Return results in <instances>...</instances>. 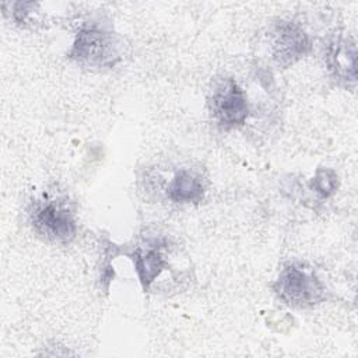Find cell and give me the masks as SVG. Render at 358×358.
I'll return each instance as SVG.
<instances>
[{
  "mask_svg": "<svg viewBox=\"0 0 358 358\" xmlns=\"http://www.w3.org/2000/svg\"><path fill=\"white\" fill-rule=\"evenodd\" d=\"M309 187L315 190L320 197L326 199L331 196L337 189V175L333 169L319 168L312 178Z\"/></svg>",
  "mask_w": 358,
  "mask_h": 358,
  "instance_id": "9",
  "label": "cell"
},
{
  "mask_svg": "<svg viewBox=\"0 0 358 358\" xmlns=\"http://www.w3.org/2000/svg\"><path fill=\"white\" fill-rule=\"evenodd\" d=\"M271 55L281 67L302 59L310 49L308 34L295 22L278 21L271 31Z\"/></svg>",
  "mask_w": 358,
  "mask_h": 358,
  "instance_id": "5",
  "label": "cell"
},
{
  "mask_svg": "<svg viewBox=\"0 0 358 358\" xmlns=\"http://www.w3.org/2000/svg\"><path fill=\"white\" fill-rule=\"evenodd\" d=\"M208 102L213 117L225 129L242 126L249 116L248 96L234 78L221 80Z\"/></svg>",
  "mask_w": 358,
  "mask_h": 358,
  "instance_id": "4",
  "label": "cell"
},
{
  "mask_svg": "<svg viewBox=\"0 0 358 358\" xmlns=\"http://www.w3.org/2000/svg\"><path fill=\"white\" fill-rule=\"evenodd\" d=\"M166 194L175 203H199L204 196V183L197 173L180 169L171 180Z\"/></svg>",
  "mask_w": 358,
  "mask_h": 358,
  "instance_id": "8",
  "label": "cell"
},
{
  "mask_svg": "<svg viewBox=\"0 0 358 358\" xmlns=\"http://www.w3.org/2000/svg\"><path fill=\"white\" fill-rule=\"evenodd\" d=\"M327 67L338 81L355 83L357 78V50L355 43L345 38H336L327 48Z\"/></svg>",
  "mask_w": 358,
  "mask_h": 358,
  "instance_id": "7",
  "label": "cell"
},
{
  "mask_svg": "<svg viewBox=\"0 0 358 358\" xmlns=\"http://www.w3.org/2000/svg\"><path fill=\"white\" fill-rule=\"evenodd\" d=\"M31 221L39 235L53 242H70L77 232L73 213L56 200L36 201L31 210Z\"/></svg>",
  "mask_w": 358,
  "mask_h": 358,
  "instance_id": "3",
  "label": "cell"
},
{
  "mask_svg": "<svg viewBox=\"0 0 358 358\" xmlns=\"http://www.w3.org/2000/svg\"><path fill=\"white\" fill-rule=\"evenodd\" d=\"M273 289L284 303L294 308H309L324 299V287L315 271L299 263L287 264Z\"/></svg>",
  "mask_w": 358,
  "mask_h": 358,
  "instance_id": "2",
  "label": "cell"
},
{
  "mask_svg": "<svg viewBox=\"0 0 358 358\" xmlns=\"http://www.w3.org/2000/svg\"><path fill=\"white\" fill-rule=\"evenodd\" d=\"M67 56L84 67L109 69L120 60V43L108 27L87 22L77 31Z\"/></svg>",
  "mask_w": 358,
  "mask_h": 358,
  "instance_id": "1",
  "label": "cell"
},
{
  "mask_svg": "<svg viewBox=\"0 0 358 358\" xmlns=\"http://www.w3.org/2000/svg\"><path fill=\"white\" fill-rule=\"evenodd\" d=\"M166 241L162 238L150 239L138 246L127 256L133 260L134 270L144 291H147L157 277L168 267V260L164 256Z\"/></svg>",
  "mask_w": 358,
  "mask_h": 358,
  "instance_id": "6",
  "label": "cell"
}]
</instances>
